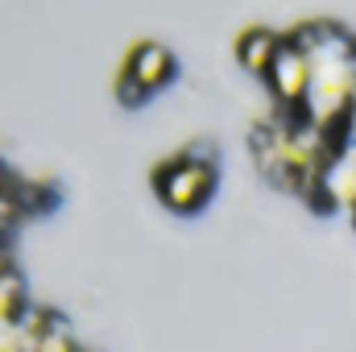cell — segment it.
<instances>
[{
    "mask_svg": "<svg viewBox=\"0 0 356 352\" xmlns=\"http://www.w3.org/2000/svg\"><path fill=\"white\" fill-rule=\"evenodd\" d=\"M294 42L307 50V63H311L302 116L344 137L348 108L356 95V42L336 25H307L294 33Z\"/></svg>",
    "mask_w": 356,
    "mask_h": 352,
    "instance_id": "cell-1",
    "label": "cell"
},
{
    "mask_svg": "<svg viewBox=\"0 0 356 352\" xmlns=\"http://www.w3.org/2000/svg\"><path fill=\"white\" fill-rule=\"evenodd\" d=\"M216 186V170H211V162H199V158H178L170 162L162 175H158V195H162V203L166 207H175V211H195L203 199H207V191Z\"/></svg>",
    "mask_w": 356,
    "mask_h": 352,
    "instance_id": "cell-2",
    "label": "cell"
},
{
    "mask_svg": "<svg viewBox=\"0 0 356 352\" xmlns=\"http://www.w3.org/2000/svg\"><path fill=\"white\" fill-rule=\"evenodd\" d=\"M266 79H269V88H273V95L286 108H298L302 112V99H307V88H311V63H307V50L294 38L282 42V50H277V58H273Z\"/></svg>",
    "mask_w": 356,
    "mask_h": 352,
    "instance_id": "cell-3",
    "label": "cell"
},
{
    "mask_svg": "<svg viewBox=\"0 0 356 352\" xmlns=\"http://www.w3.org/2000/svg\"><path fill=\"white\" fill-rule=\"evenodd\" d=\"M319 195L323 203H336V207H356V145L353 141H340V150L323 162V175H319Z\"/></svg>",
    "mask_w": 356,
    "mask_h": 352,
    "instance_id": "cell-4",
    "label": "cell"
},
{
    "mask_svg": "<svg viewBox=\"0 0 356 352\" xmlns=\"http://www.w3.org/2000/svg\"><path fill=\"white\" fill-rule=\"evenodd\" d=\"M170 75H175V58H170V50L158 46V42L137 46L133 58H129V67H124V79H133L141 91H158Z\"/></svg>",
    "mask_w": 356,
    "mask_h": 352,
    "instance_id": "cell-5",
    "label": "cell"
},
{
    "mask_svg": "<svg viewBox=\"0 0 356 352\" xmlns=\"http://www.w3.org/2000/svg\"><path fill=\"white\" fill-rule=\"evenodd\" d=\"M282 42H286V38H277L273 29H253V33H245V38L236 42V58H241L249 71L269 75V67H273V58H277Z\"/></svg>",
    "mask_w": 356,
    "mask_h": 352,
    "instance_id": "cell-6",
    "label": "cell"
},
{
    "mask_svg": "<svg viewBox=\"0 0 356 352\" xmlns=\"http://www.w3.org/2000/svg\"><path fill=\"white\" fill-rule=\"evenodd\" d=\"M21 216H25V203L17 195V182H4L0 186V241L21 224Z\"/></svg>",
    "mask_w": 356,
    "mask_h": 352,
    "instance_id": "cell-7",
    "label": "cell"
},
{
    "mask_svg": "<svg viewBox=\"0 0 356 352\" xmlns=\"http://www.w3.org/2000/svg\"><path fill=\"white\" fill-rule=\"evenodd\" d=\"M116 95H120L124 104H141V99H145L149 91H141L137 83H133V79H124V75H120V88H116Z\"/></svg>",
    "mask_w": 356,
    "mask_h": 352,
    "instance_id": "cell-8",
    "label": "cell"
},
{
    "mask_svg": "<svg viewBox=\"0 0 356 352\" xmlns=\"http://www.w3.org/2000/svg\"><path fill=\"white\" fill-rule=\"evenodd\" d=\"M4 182H8V175H4V170H0V186H4Z\"/></svg>",
    "mask_w": 356,
    "mask_h": 352,
    "instance_id": "cell-9",
    "label": "cell"
},
{
    "mask_svg": "<svg viewBox=\"0 0 356 352\" xmlns=\"http://www.w3.org/2000/svg\"><path fill=\"white\" fill-rule=\"evenodd\" d=\"M353 220H356V207H353Z\"/></svg>",
    "mask_w": 356,
    "mask_h": 352,
    "instance_id": "cell-10",
    "label": "cell"
}]
</instances>
